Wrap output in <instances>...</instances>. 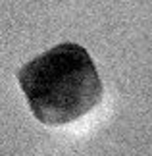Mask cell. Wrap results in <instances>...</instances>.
<instances>
[{
	"instance_id": "6da1fadb",
	"label": "cell",
	"mask_w": 152,
	"mask_h": 156,
	"mask_svg": "<svg viewBox=\"0 0 152 156\" xmlns=\"http://www.w3.org/2000/svg\"><path fill=\"white\" fill-rule=\"evenodd\" d=\"M17 83L37 122L60 127L100 104L104 87L87 48L60 43L17 69Z\"/></svg>"
}]
</instances>
